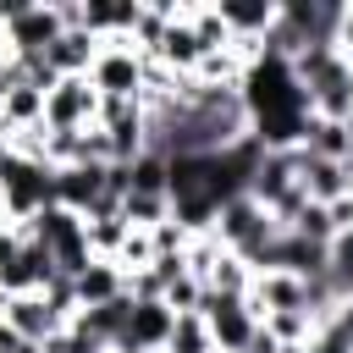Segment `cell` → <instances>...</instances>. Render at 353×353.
<instances>
[{
	"instance_id": "6da1fadb",
	"label": "cell",
	"mask_w": 353,
	"mask_h": 353,
	"mask_svg": "<svg viewBox=\"0 0 353 353\" xmlns=\"http://www.w3.org/2000/svg\"><path fill=\"white\" fill-rule=\"evenodd\" d=\"M243 110H248V132L265 143V154H287V149H303V132L314 121L309 110V94L292 72L287 55L276 50H254L248 66H243Z\"/></svg>"
},
{
	"instance_id": "7a4b0ae2",
	"label": "cell",
	"mask_w": 353,
	"mask_h": 353,
	"mask_svg": "<svg viewBox=\"0 0 353 353\" xmlns=\"http://www.w3.org/2000/svg\"><path fill=\"white\" fill-rule=\"evenodd\" d=\"M33 243H44L50 254H55V265H61V276H83L88 265H94V243H88V221L83 215H72V210H61V204H50V210H39L28 226H22Z\"/></svg>"
},
{
	"instance_id": "3957f363",
	"label": "cell",
	"mask_w": 353,
	"mask_h": 353,
	"mask_svg": "<svg viewBox=\"0 0 353 353\" xmlns=\"http://www.w3.org/2000/svg\"><path fill=\"white\" fill-rule=\"evenodd\" d=\"M0 204H6V215L17 226H28L39 210L55 204V165H44V160H33V154L17 149L0 165Z\"/></svg>"
},
{
	"instance_id": "277c9868",
	"label": "cell",
	"mask_w": 353,
	"mask_h": 353,
	"mask_svg": "<svg viewBox=\"0 0 353 353\" xmlns=\"http://www.w3.org/2000/svg\"><path fill=\"white\" fill-rule=\"evenodd\" d=\"M88 83L99 88V99H143L149 94V55H138L132 39H110V44H99Z\"/></svg>"
},
{
	"instance_id": "5b68a950",
	"label": "cell",
	"mask_w": 353,
	"mask_h": 353,
	"mask_svg": "<svg viewBox=\"0 0 353 353\" xmlns=\"http://www.w3.org/2000/svg\"><path fill=\"white\" fill-rule=\"evenodd\" d=\"M210 336H215V353H248V342L259 336V309L248 298H221L204 287V303H199Z\"/></svg>"
},
{
	"instance_id": "8992f818",
	"label": "cell",
	"mask_w": 353,
	"mask_h": 353,
	"mask_svg": "<svg viewBox=\"0 0 353 353\" xmlns=\"http://www.w3.org/2000/svg\"><path fill=\"white\" fill-rule=\"evenodd\" d=\"M61 33H66V6H39V0H28V6L0 28V39H6L11 55H44Z\"/></svg>"
},
{
	"instance_id": "52a82bcc",
	"label": "cell",
	"mask_w": 353,
	"mask_h": 353,
	"mask_svg": "<svg viewBox=\"0 0 353 353\" xmlns=\"http://www.w3.org/2000/svg\"><path fill=\"white\" fill-rule=\"evenodd\" d=\"M99 121V88L88 77H61L44 94V127L50 132H83Z\"/></svg>"
},
{
	"instance_id": "ba28073f",
	"label": "cell",
	"mask_w": 353,
	"mask_h": 353,
	"mask_svg": "<svg viewBox=\"0 0 353 353\" xmlns=\"http://www.w3.org/2000/svg\"><path fill=\"white\" fill-rule=\"evenodd\" d=\"M0 320H11V325H17V331L33 342V347H44L55 331H66V325H72V320H66V314H61V309L44 298V292H22V298H6V303H0Z\"/></svg>"
},
{
	"instance_id": "9c48e42d",
	"label": "cell",
	"mask_w": 353,
	"mask_h": 353,
	"mask_svg": "<svg viewBox=\"0 0 353 353\" xmlns=\"http://www.w3.org/2000/svg\"><path fill=\"white\" fill-rule=\"evenodd\" d=\"M204 55H210V50H204V39H199V28H193V11H176L171 28H165V39H160V50H154V61H160L171 77H193Z\"/></svg>"
},
{
	"instance_id": "30bf717a",
	"label": "cell",
	"mask_w": 353,
	"mask_h": 353,
	"mask_svg": "<svg viewBox=\"0 0 353 353\" xmlns=\"http://www.w3.org/2000/svg\"><path fill=\"white\" fill-rule=\"evenodd\" d=\"M215 17L226 22L232 44H265V33H270L276 17H281V0H221Z\"/></svg>"
},
{
	"instance_id": "8fae6325",
	"label": "cell",
	"mask_w": 353,
	"mask_h": 353,
	"mask_svg": "<svg viewBox=\"0 0 353 353\" xmlns=\"http://www.w3.org/2000/svg\"><path fill=\"white\" fill-rule=\"evenodd\" d=\"M298 182H303L309 204H325V210L353 193V171L342 160H320V154H303V149H298Z\"/></svg>"
},
{
	"instance_id": "7c38bea8",
	"label": "cell",
	"mask_w": 353,
	"mask_h": 353,
	"mask_svg": "<svg viewBox=\"0 0 353 353\" xmlns=\"http://www.w3.org/2000/svg\"><path fill=\"white\" fill-rule=\"evenodd\" d=\"M94 55H99V39L83 33V28H72V22H66V33L44 50V61H50L55 77H88V72H94Z\"/></svg>"
},
{
	"instance_id": "4fadbf2b",
	"label": "cell",
	"mask_w": 353,
	"mask_h": 353,
	"mask_svg": "<svg viewBox=\"0 0 353 353\" xmlns=\"http://www.w3.org/2000/svg\"><path fill=\"white\" fill-rule=\"evenodd\" d=\"M72 287H77V309H99V303H110V298L127 292V270L116 259H94Z\"/></svg>"
},
{
	"instance_id": "5bb4252c",
	"label": "cell",
	"mask_w": 353,
	"mask_h": 353,
	"mask_svg": "<svg viewBox=\"0 0 353 353\" xmlns=\"http://www.w3.org/2000/svg\"><path fill=\"white\" fill-rule=\"evenodd\" d=\"M347 149H353V127H347V121H325V116L309 121L303 154H320V160H342V165H347Z\"/></svg>"
},
{
	"instance_id": "9a60e30c",
	"label": "cell",
	"mask_w": 353,
	"mask_h": 353,
	"mask_svg": "<svg viewBox=\"0 0 353 353\" xmlns=\"http://www.w3.org/2000/svg\"><path fill=\"white\" fill-rule=\"evenodd\" d=\"M121 221L132 232H154L160 221H171V193H127L121 199Z\"/></svg>"
},
{
	"instance_id": "2e32d148",
	"label": "cell",
	"mask_w": 353,
	"mask_h": 353,
	"mask_svg": "<svg viewBox=\"0 0 353 353\" xmlns=\"http://www.w3.org/2000/svg\"><path fill=\"white\" fill-rule=\"evenodd\" d=\"M165 353H215V336H210L204 314H176V325H171V342H165Z\"/></svg>"
},
{
	"instance_id": "e0dca14e",
	"label": "cell",
	"mask_w": 353,
	"mask_h": 353,
	"mask_svg": "<svg viewBox=\"0 0 353 353\" xmlns=\"http://www.w3.org/2000/svg\"><path fill=\"white\" fill-rule=\"evenodd\" d=\"M259 325H265V331H270L281 347H292V342H309V336H314V314H303V309H287V314H265Z\"/></svg>"
},
{
	"instance_id": "ac0fdd59",
	"label": "cell",
	"mask_w": 353,
	"mask_h": 353,
	"mask_svg": "<svg viewBox=\"0 0 353 353\" xmlns=\"http://www.w3.org/2000/svg\"><path fill=\"white\" fill-rule=\"evenodd\" d=\"M287 232H298V237H309V243H325V248H331L336 221H331V210H325V204H303V210H298V221H292Z\"/></svg>"
},
{
	"instance_id": "d6986e66",
	"label": "cell",
	"mask_w": 353,
	"mask_h": 353,
	"mask_svg": "<svg viewBox=\"0 0 353 353\" xmlns=\"http://www.w3.org/2000/svg\"><path fill=\"white\" fill-rule=\"evenodd\" d=\"M325 259H331V281L342 287V298H353V226L331 237V248H325Z\"/></svg>"
},
{
	"instance_id": "ffe728a7",
	"label": "cell",
	"mask_w": 353,
	"mask_h": 353,
	"mask_svg": "<svg viewBox=\"0 0 353 353\" xmlns=\"http://www.w3.org/2000/svg\"><path fill=\"white\" fill-rule=\"evenodd\" d=\"M28 347H33V342H28L11 320H0V353H28Z\"/></svg>"
},
{
	"instance_id": "44dd1931",
	"label": "cell",
	"mask_w": 353,
	"mask_h": 353,
	"mask_svg": "<svg viewBox=\"0 0 353 353\" xmlns=\"http://www.w3.org/2000/svg\"><path fill=\"white\" fill-rule=\"evenodd\" d=\"M336 50H342V55L353 61V6L342 11V28H336Z\"/></svg>"
},
{
	"instance_id": "7402d4cb",
	"label": "cell",
	"mask_w": 353,
	"mask_h": 353,
	"mask_svg": "<svg viewBox=\"0 0 353 353\" xmlns=\"http://www.w3.org/2000/svg\"><path fill=\"white\" fill-rule=\"evenodd\" d=\"M347 127H353V116H347Z\"/></svg>"
}]
</instances>
